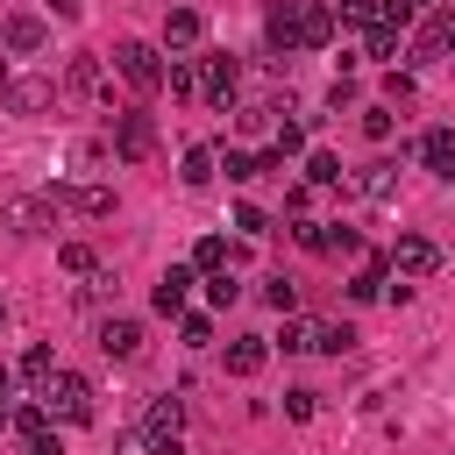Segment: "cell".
<instances>
[{
	"mask_svg": "<svg viewBox=\"0 0 455 455\" xmlns=\"http://www.w3.org/2000/svg\"><path fill=\"white\" fill-rule=\"evenodd\" d=\"M28 455H64V441H57V434H36V441H28Z\"/></svg>",
	"mask_w": 455,
	"mask_h": 455,
	"instance_id": "ee69618b",
	"label": "cell"
},
{
	"mask_svg": "<svg viewBox=\"0 0 455 455\" xmlns=\"http://www.w3.org/2000/svg\"><path fill=\"white\" fill-rule=\"evenodd\" d=\"M263 306H270V313H299V284H291L284 270H277V277H263Z\"/></svg>",
	"mask_w": 455,
	"mask_h": 455,
	"instance_id": "4dcf8cb0",
	"label": "cell"
},
{
	"mask_svg": "<svg viewBox=\"0 0 455 455\" xmlns=\"http://www.w3.org/2000/svg\"><path fill=\"white\" fill-rule=\"evenodd\" d=\"M0 327H7V299H0Z\"/></svg>",
	"mask_w": 455,
	"mask_h": 455,
	"instance_id": "681fc988",
	"label": "cell"
},
{
	"mask_svg": "<svg viewBox=\"0 0 455 455\" xmlns=\"http://www.w3.org/2000/svg\"><path fill=\"white\" fill-rule=\"evenodd\" d=\"M7 391H14V370H7V363H0V398H7Z\"/></svg>",
	"mask_w": 455,
	"mask_h": 455,
	"instance_id": "7dc6e473",
	"label": "cell"
},
{
	"mask_svg": "<svg viewBox=\"0 0 455 455\" xmlns=\"http://www.w3.org/2000/svg\"><path fill=\"white\" fill-rule=\"evenodd\" d=\"M114 71H121V85H128V92H142V100H149V92H164V71H171V64H164V50H156V43H135V36H128V43H114Z\"/></svg>",
	"mask_w": 455,
	"mask_h": 455,
	"instance_id": "6da1fadb",
	"label": "cell"
},
{
	"mask_svg": "<svg viewBox=\"0 0 455 455\" xmlns=\"http://www.w3.org/2000/svg\"><path fill=\"white\" fill-rule=\"evenodd\" d=\"M419 164H427L434 178H455V128H427V135H419Z\"/></svg>",
	"mask_w": 455,
	"mask_h": 455,
	"instance_id": "ac0fdd59",
	"label": "cell"
},
{
	"mask_svg": "<svg viewBox=\"0 0 455 455\" xmlns=\"http://www.w3.org/2000/svg\"><path fill=\"white\" fill-rule=\"evenodd\" d=\"M213 171H220V149H206V142H192L185 156H178V178L199 192V185H213Z\"/></svg>",
	"mask_w": 455,
	"mask_h": 455,
	"instance_id": "44dd1931",
	"label": "cell"
},
{
	"mask_svg": "<svg viewBox=\"0 0 455 455\" xmlns=\"http://www.w3.org/2000/svg\"><path fill=\"white\" fill-rule=\"evenodd\" d=\"M320 228H327V220H313V213H306V220H291V242H299V249H313V256H320Z\"/></svg>",
	"mask_w": 455,
	"mask_h": 455,
	"instance_id": "b9f144b4",
	"label": "cell"
},
{
	"mask_svg": "<svg viewBox=\"0 0 455 455\" xmlns=\"http://www.w3.org/2000/svg\"><path fill=\"white\" fill-rule=\"evenodd\" d=\"M0 427H14V405H7V398H0Z\"/></svg>",
	"mask_w": 455,
	"mask_h": 455,
	"instance_id": "c3c4849f",
	"label": "cell"
},
{
	"mask_svg": "<svg viewBox=\"0 0 455 455\" xmlns=\"http://www.w3.org/2000/svg\"><path fill=\"white\" fill-rule=\"evenodd\" d=\"M263 43H270V57H277V64L306 50V28H299V0H270V14H263Z\"/></svg>",
	"mask_w": 455,
	"mask_h": 455,
	"instance_id": "52a82bcc",
	"label": "cell"
},
{
	"mask_svg": "<svg viewBox=\"0 0 455 455\" xmlns=\"http://www.w3.org/2000/svg\"><path fill=\"white\" fill-rule=\"evenodd\" d=\"M50 14H57V21H78V14H85V0H50Z\"/></svg>",
	"mask_w": 455,
	"mask_h": 455,
	"instance_id": "f6af8a7d",
	"label": "cell"
},
{
	"mask_svg": "<svg viewBox=\"0 0 455 455\" xmlns=\"http://www.w3.org/2000/svg\"><path fill=\"white\" fill-rule=\"evenodd\" d=\"M178 427H185V398H171V391H164V398H149V405H142V434H149V441H164V434H178Z\"/></svg>",
	"mask_w": 455,
	"mask_h": 455,
	"instance_id": "e0dca14e",
	"label": "cell"
},
{
	"mask_svg": "<svg viewBox=\"0 0 455 455\" xmlns=\"http://www.w3.org/2000/svg\"><path fill=\"white\" fill-rule=\"evenodd\" d=\"M363 135L370 142H391V107H363Z\"/></svg>",
	"mask_w": 455,
	"mask_h": 455,
	"instance_id": "ab89813d",
	"label": "cell"
},
{
	"mask_svg": "<svg viewBox=\"0 0 455 455\" xmlns=\"http://www.w3.org/2000/svg\"><path fill=\"white\" fill-rule=\"evenodd\" d=\"M7 57H14V50H7V43H0V92H7V78H14V71H7Z\"/></svg>",
	"mask_w": 455,
	"mask_h": 455,
	"instance_id": "bcb514c9",
	"label": "cell"
},
{
	"mask_svg": "<svg viewBox=\"0 0 455 455\" xmlns=\"http://www.w3.org/2000/svg\"><path fill=\"white\" fill-rule=\"evenodd\" d=\"M114 156L121 164H142V156H156V121L149 114H114Z\"/></svg>",
	"mask_w": 455,
	"mask_h": 455,
	"instance_id": "ba28073f",
	"label": "cell"
},
{
	"mask_svg": "<svg viewBox=\"0 0 455 455\" xmlns=\"http://www.w3.org/2000/svg\"><path fill=\"white\" fill-rule=\"evenodd\" d=\"M313 405H320V391H284V412L291 419H313Z\"/></svg>",
	"mask_w": 455,
	"mask_h": 455,
	"instance_id": "7bdbcfd3",
	"label": "cell"
},
{
	"mask_svg": "<svg viewBox=\"0 0 455 455\" xmlns=\"http://www.w3.org/2000/svg\"><path fill=\"white\" fill-rule=\"evenodd\" d=\"M313 192H320V185H306V178H299V185L284 192V213H291V220H306V213H313Z\"/></svg>",
	"mask_w": 455,
	"mask_h": 455,
	"instance_id": "60d3db41",
	"label": "cell"
},
{
	"mask_svg": "<svg viewBox=\"0 0 455 455\" xmlns=\"http://www.w3.org/2000/svg\"><path fill=\"white\" fill-rule=\"evenodd\" d=\"M64 92H71V100H114V78H107V64H100L92 50H78L71 71H64Z\"/></svg>",
	"mask_w": 455,
	"mask_h": 455,
	"instance_id": "9c48e42d",
	"label": "cell"
},
{
	"mask_svg": "<svg viewBox=\"0 0 455 455\" xmlns=\"http://www.w3.org/2000/svg\"><path fill=\"white\" fill-rule=\"evenodd\" d=\"M100 355H107V363H135V355H142V320L107 313V320H100Z\"/></svg>",
	"mask_w": 455,
	"mask_h": 455,
	"instance_id": "30bf717a",
	"label": "cell"
},
{
	"mask_svg": "<svg viewBox=\"0 0 455 455\" xmlns=\"http://www.w3.org/2000/svg\"><path fill=\"white\" fill-rule=\"evenodd\" d=\"M57 270H64V277H85V270H100L92 242H64V249H57Z\"/></svg>",
	"mask_w": 455,
	"mask_h": 455,
	"instance_id": "f1b7e54d",
	"label": "cell"
},
{
	"mask_svg": "<svg viewBox=\"0 0 455 455\" xmlns=\"http://www.w3.org/2000/svg\"><path fill=\"white\" fill-rule=\"evenodd\" d=\"M448 57H455V36H448Z\"/></svg>",
	"mask_w": 455,
	"mask_h": 455,
	"instance_id": "f907efd6",
	"label": "cell"
},
{
	"mask_svg": "<svg viewBox=\"0 0 455 455\" xmlns=\"http://www.w3.org/2000/svg\"><path fill=\"white\" fill-rule=\"evenodd\" d=\"M299 28H306V50H327V43H334V28H341L334 0H299Z\"/></svg>",
	"mask_w": 455,
	"mask_h": 455,
	"instance_id": "9a60e30c",
	"label": "cell"
},
{
	"mask_svg": "<svg viewBox=\"0 0 455 455\" xmlns=\"http://www.w3.org/2000/svg\"><path fill=\"white\" fill-rule=\"evenodd\" d=\"M164 85H171V100H199V57H171Z\"/></svg>",
	"mask_w": 455,
	"mask_h": 455,
	"instance_id": "d4e9b609",
	"label": "cell"
},
{
	"mask_svg": "<svg viewBox=\"0 0 455 455\" xmlns=\"http://www.w3.org/2000/svg\"><path fill=\"white\" fill-rule=\"evenodd\" d=\"M448 36H455V14L427 7V14H419V28H412V64H434V57H448Z\"/></svg>",
	"mask_w": 455,
	"mask_h": 455,
	"instance_id": "8fae6325",
	"label": "cell"
},
{
	"mask_svg": "<svg viewBox=\"0 0 455 455\" xmlns=\"http://www.w3.org/2000/svg\"><path fill=\"white\" fill-rule=\"evenodd\" d=\"M199 36H206V21H199L192 7H171V14H164V50H171V57H192Z\"/></svg>",
	"mask_w": 455,
	"mask_h": 455,
	"instance_id": "2e32d148",
	"label": "cell"
},
{
	"mask_svg": "<svg viewBox=\"0 0 455 455\" xmlns=\"http://www.w3.org/2000/svg\"><path fill=\"white\" fill-rule=\"evenodd\" d=\"M178 334H185L192 348H206V341H213V320H206V313H178Z\"/></svg>",
	"mask_w": 455,
	"mask_h": 455,
	"instance_id": "74e56055",
	"label": "cell"
},
{
	"mask_svg": "<svg viewBox=\"0 0 455 455\" xmlns=\"http://www.w3.org/2000/svg\"><path fill=\"white\" fill-rule=\"evenodd\" d=\"M0 228H7V235H50V228H57V199H50V192H14V199L0 206Z\"/></svg>",
	"mask_w": 455,
	"mask_h": 455,
	"instance_id": "5b68a950",
	"label": "cell"
},
{
	"mask_svg": "<svg viewBox=\"0 0 455 455\" xmlns=\"http://www.w3.org/2000/svg\"><path fill=\"white\" fill-rule=\"evenodd\" d=\"M270 363V341L263 334H242V341H228V377H256Z\"/></svg>",
	"mask_w": 455,
	"mask_h": 455,
	"instance_id": "ffe728a7",
	"label": "cell"
},
{
	"mask_svg": "<svg viewBox=\"0 0 455 455\" xmlns=\"http://www.w3.org/2000/svg\"><path fill=\"white\" fill-rule=\"evenodd\" d=\"M0 43H7L14 57L43 50V14H7V21H0Z\"/></svg>",
	"mask_w": 455,
	"mask_h": 455,
	"instance_id": "d6986e66",
	"label": "cell"
},
{
	"mask_svg": "<svg viewBox=\"0 0 455 455\" xmlns=\"http://www.w3.org/2000/svg\"><path fill=\"white\" fill-rule=\"evenodd\" d=\"M235 228H242V235H249V242H256V235H270V213H263V206H249V199H242V206H235Z\"/></svg>",
	"mask_w": 455,
	"mask_h": 455,
	"instance_id": "8d00e7d4",
	"label": "cell"
},
{
	"mask_svg": "<svg viewBox=\"0 0 455 455\" xmlns=\"http://www.w3.org/2000/svg\"><path fill=\"white\" fill-rule=\"evenodd\" d=\"M50 199H57L64 213H78V220H107V213H114V192H107L100 178H64V185H50Z\"/></svg>",
	"mask_w": 455,
	"mask_h": 455,
	"instance_id": "8992f818",
	"label": "cell"
},
{
	"mask_svg": "<svg viewBox=\"0 0 455 455\" xmlns=\"http://www.w3.org/2000/svg\"><path fill=\"white\" fill-rule=\"evenodd\" d=\"M14 427L36 441V434H50V398H28V405H14Z\"/></svg>",
	"mask_w": 455,
	"mask_h": 455,
	"instance_id": "836d02e7",
	"label": "cell"
},
{
	"mask_svg": "<svg viewBox=\"0 0 455 455\" xmlns=\"http://www.w3.org/2000/svg\"><path fill=\"white\" fill-rule=\"evenodd\" d=\"M43 398H50V412H57L64 427H92V384H85L78 370H57V377L43 384Z\"/></svg>",
	"mask_w": 455,
	"mask_h": 455,
	"instance_id": "3957f363",
	"label": "cell"
},
{
	"mask_svg": "<svg viewBox=\"0 0 455 455\" xmlns=\"http://www.w3.org/2000/svg\"><path fill=\"white\" fill-rule=\"evenodd\" d=\"M398 100H412V71L391 64V71H384V107H398Z\"/></svg>",
	"mask_w": 455,
	"mask_h": 455,
	"instance_id": "f35d334b",
	"label": "cell"
},
{
	"mask_svg": "<svg viewBox=\"0 0 455 455\" xmlns=\"http://www.w3.org/2000/svg\"><path fill=\"white\" fill-rule=\"evenodd\" d=\"M220 171H228V185H249V178H263V164H256L249 149H220Z\"/></svg>",
	"mask_w": 455,
	"mask_h": 455,
	"instance_id": "d6a6232c",
	"label": "cell"
},
{
	"mask_svg": "<svg viewBox=\"0 0 455 455\" xmlns=\"http://www.w3.org/2000/svg\"><path fill=\"white\" fill-rule=\"evenodd\" d=\"M206 299H213V306H235V299H242V277H235V270H206Z\"/></svg>",
	"mask_w": 455,
	"mask_h": 455,
	"instance_id": "e575fe53",
	"label": "cell"
},
{
	"mask_svg": "<svg viewBox=\"0 0 455 455\" xmlns=\"http://www.w3.org/2000/svg\"><path fill=\"white\" fill-rule=\"evenodd\" d=\"M21 377H28V384H36V398H43V384L57 377V355H50V341H36V348L21 355Z\"/></svg>",
	"mask_w": 455,
	"mask_h": 455,
	"instance_id": "4316f807",
	"label": "cell"
},
{
	"mask_svg": "<svg viewBox=\"0 0 455 455\" xmlns=\"http://www.w3.org/2000/svg\"><path fill=\"white\" fill-rule=\"evenodd\" d=\"M0 107H7V114H21V121H43V114L57 107V78H43V71H21V78H7Z\"/></svg>",
	"mask_w": 455,
	"mask_h": 455,
	"instance_id": "277c9868",
	"label": "cell"
},
{
	"mask_svg": "<svg viewBox=\"0 0 455 455\" xmlns=\"http://www.w3.org/2000/svg\"><path fill=\"white\" fill-rule=\"evenodd\" d=\"M391 185H398V164H384V156H377V164H363V171H348V192H355L363 206H384V199H391Z\"/></svg>",
	"mask_w": 455,
	"mask_h": 455,
	"instance_id": "4fadbf2b",
	"label": "cell"
},
{
	"mask_svg": "<svg viewBox=\"0 0 455 455\" xmlns=\"http://www.w3.org/2000/svg\"><path fill=\"white\" fill-rule=\"evenodd\" d=\"M334 14H341V28H377L384 0H334Z\"/></svg>",
	"mask_w": 455,
	"mask_h": 455,
	"instance_id": "83f0119b",
	"label": "cell"
},
{
	"mask_svg": "<svg viewBox=\"0 0 455 455\" xmlns=\"http://www.w3.org/2000/svg\"><path fill=\"white\" fill-rule=\"evenodd\" d=\"M441 242L434 235H398L391 242V277H405V284H427V277H441Z\"/></svg>",
	"mask_w": 455,
	"mask_h": 455,
	"instance_id": "7a4b0ae2",
	"label": "cell"
},
{
	"mask_svg": "<svg viewBox=\"0 0 455 455\" xmlns=\"http://www.w3.org/2000/svg\"><path fill=\"white\" fill-rule=\"evenodd\" d=\"M192 284H199V270H192V263H171V270L156 277V291H149V306H156V313L171 320V313H185V291H192Z\"/></svg>",
	"mask_w": 455,
	"mask_h": 455,
	"instance_id": "5bb4252c",
	"label": "cell"
},
{
	"mask_svg": "<svg viewBox=\"0 0 455 455\" xmlns=\"http://www.w3.org/2000/svg\"><path fill=\"white\" fill-rule=\"evenodd\" d=\"M270 149H277V156H306V128H299V121L284 114V121L270 128Z\"/></svg>",
	"mask_w": 455,
	"mask_h": 455,
	"instance_id": "1f68e13d",
	"label": "cell"
},
{
	"mask_svg": "<svg viewBox=\"0 0 455 455\" xmlns=\"http://www.w3.org/2000/svg\"><path fill=\"white\" fill-rule=\"evenodd\" d=\"M107 299H114V270L100 263V270H85V277H78V306H107Z\"/></svg>",
	"mask_w": 455,
	"mask_h": 455,
	"instance_id": "f546056e",
	"label": "cell"
},
{
	"mask_svg": "<svg viewBox=\"0 0 455 455\" xmlns=\"http://www.w3.org/2000/svg\"><path fill=\"white\" fill-rule=\"evenodd\" d=\"M391 284V256H363V270L348 277V299H384Z\"/></svg>",
	"mask_w": 455,
	"mask_h": 455,
	"instance_id": "603a6c76",
	"label": "cell"
},
{
	"mask_svg": "<svg viewBox=\"0 0 455 455\" xmlns=\"http://www.w3.org/2000/svg\"><path fill=\"white\" fill-rule=\"evenodd\" d=\"M398 50H405V28H398V21H377V28H370V43H363V57H370V64H398Z\"/></svg>",
	"mask_w": 455,
	"mask_h": 455,
	"instance_id": "cb8c5ba5",
	"label": "cell"
},
{
	"mask_svg": "<svg viewBox=\"0 0 455 455\" xmlns=\"http://www.w3.org/2000/svg\"><path fill=\"white\" fill-rule=\"evenodd\" d=\"M306 185H320V192H341V185H348L341 156H334V149H306Z\"/></svg>",
	"mask_w": 455,
	"mask_h": 455,
	"instance_id": "7402d4cb",
	"label": "cell"
},
{
	"mask_svg": "<svg viewBox=\"0 0 455 455\" xmlns=\"http://www.w3.org/2000/svg\"><path fill=\"white\" fill-rule=\"evenodd\" d=\"M235 92H242V64H235L228 50H220V57H206V64H199V100H213V107H228Z\"/></svg>",
	"mask_w": 455,
	"mask_h": 455,
	"instance_id": "7c38bea8",
	"label": "cell"
},
{
	"mask_svg": "<svg viewBox=\"0 0 455 455\" xmlns=\"http://www.w3.org/2000/svg\"><path fill=\"white\" fill-rule=\"evenodd\" d=\"M192 270H228V242H220V235H206V242L192 249Z\"/></svg>",
	"mask_w": 455,
	"mask_h": 455,
	"instance_id": "d590c367",
	"label": "cell"
},
{
	"mask_svg": "<svg viewBox=\"0 0 455 455\" xmlns=\"http://www.w3.org/2000/svg\"><path fill=\"white\" fill-rule=\"evenodd\" d=\"M320 256H363V235L341 228V220H327V228H320Z\"/></svg>",
	"mask_w": 455,
	"mask_h": 455,
	"instance_id": "484cf974",
	"label": "cell"
}]
</instances>
